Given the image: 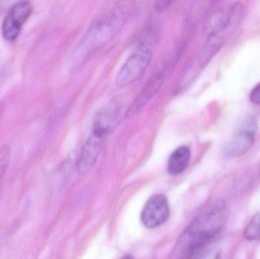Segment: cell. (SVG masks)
I'll return each instance as SVG.
<instances>
[{
  "mask_svg": "<svg viewBox=\"0 0 260 259\" xmlns=\"http://www.w3.org/2000/svg\"><path fill=\"white\" fill-rule=\"evenodd\" d=\"M170 216L169 204L163 195L151 196L144 206L141 220L144 226L149 229L163 225Z\"/></svg>",
  "mask_w": 260,
  "mask_h": 259,
  "instance_id": "7",
  "label": "cell"
},
{
  "mask_svg": "<svg viewBox=\"0 0 260 259\" xmlns=\"http://www.w3.org/2000/svg\"><path fill=\"white\" fill-rule=\"evenodd\" d=\"M151 56L152 47L150 43H142L117 72L116 78L117 86L126 87L140 79L146 71Z\"/></svg>",
  "mask_w": 260,
  "mask_h": 259,
  "instance_id": "3",
  "label": "cell"
},
{
  "mask_svg": "<svg viewBox=\"0 0 260 259\" xmlns=\"http://www.w3.org/2000/svg\"><path fill=\"white\" fill-rule=\"evenodd\" d=\"M191 152L186 146H180L173 152L168 162L169 174L177 176L183 173L189 164Z\"/></svg>",
  "mask_w": 260,
  "mask_h": 259,
  "instance_id": "9",
  "label": "cell"
},
{
  "mask_svg": "<svg viewBox=\"0 0 260 259\" xmlns=\"http://www.w3.org/2000/svg\"><path fill=\"white\" fill-rule=\"evenodd\" d=\"M123 18L117 12H110L94 23L76 48V63L85 62L88 56L111 41L121 28Z\"/></svg>",
  "mask_w": 260,
  "mask_h": 259,
  "instance_id": "2",
  "label": "cell"
},
{
  "mask_svg": "<svg viewBox=\"0 0 260 259\" xmlns=\"http://www.w3.org/2000/svg\"><path fill=\"white\" fill-rule=\"evenodd\" d=\"M244 237L250 241L260 240V213L251 219L244 233Z\"/></svg>",
  "mask_w": 260,
  "mask_h": 259,
  "instance_id": "10",
  "label": "cell"
},
{
  "mask_svg": "<svg viewBox=\"0 0 260 259\" xmlns=\"http://www.w3.org/2000/svg\"><path fill=\"white\" fill-rule=\"evenodd\" d=\"M257 123L253 117L246 118L228 143L225 154L229 158H238L247 153L254 142Z\"/></svg>",
  "mask_w": 260,
  "mask_h": 259,
  "instance_id": "4",
  "label": "cell"
},
{
  "mask_svg": "<svg viewBox=\"0 0 260 259\" xmlns=\"http://www.w3.org/2000/svg\"><path fill=\"white\" fill-rule=\"evenodd\" d=\"M121 259H133V257L129 256V255H126V256L123 257Z\"/></svg>",
  "mask_w": 260,
  "mask_h": 259,
  "instance_id": "14",
  "label": "cell"
},
{
  "mask_svg": "<svg viewBox=\"0 0 260 259\" xmlns=\"http://www.w3.org/2000/svg\"><path fill=\"white\" fill-rule=\"evenodd\" d=\"M108 133L104 129L94 127L92 134L84 144L78 159L77 168L80 174L88 173L95 165L102 150L104 138Z\"/></svg>",
  "mask_w": 260,
  "mask_h": 259,
  "instance_id": "6",
  "label": "cell"
},
{
  "mask_svg": "<svg viewBox=\"0 0 260 259\" xmlns=\"http://www.w3.org/2000/svg\"><path fill=\"white\" fill-rule=\"evenodd\" d=\"M225 205L218 203L197 216L180 242L182 259H201L205 250L221 232L227 220Z\"/></svg>",
  "mask_w": 260,
  "mask_h": 259,
  "instance_id": "1",
  "label": "cell"
},
{
  "mask_svg": "<svg viewBox=\"0 0 260 259\" xmlns=\"http://www.w3.org/2000/svg\"><path fill=\"white\" fill-rule=\"evenodd\" d=\"M171 68L172 65H168L166 68H164L161 71H159L151 78L149 82L145 85L141 91L140 94L138 96L137 98L128 109L126 114L127 118H132L137 115L143 109L144 106L156 95L165 83L167 76L171 72Z\"/></svg>",
  "mask_w": 260,
  "mask_h": 259,
  "instance_id": "8",
  "label": "cell"
},
{
  "mask_svg": "<svg viewBox=\"0 0 260 259\" xmlns=\"http://www.w3.org/2000/svg\"><path fill=\"white\" fill-rule=\"evenodd\" d=\"M11 152L8 145L0 147V180L3 181L10 162Z\"/></svg>",
  "mask_w": 260,
  "mask_h": 259,
  "instance_id": "11",
  "label": "cell"
},
{
  "mask_svg": "<svg viewBox=\"0 0 260 259\" xmlns=\"http://www.w3.org/2000/svg\"><path fill=\"white\" fill-rule=\"evenodd\" d=\"M171 3H172V2H157L156 3V8H157V10L161 11L168 7Z\"/></svg>",
  "mask_w": 260,
  "mask_h": 259,
  "instance_id": "13",
  "label": "cell"
},
{
  "mask_svg": "<svg viewBox=\"0 0 260 259\" xmlns=\"http://www.w3.org/2000/svg\"><path fill=\"white\" fill-rule=\"evenodd\" d=\"M250 99L255 104H260V83L258 84L250 93Z\"/></svg>",
  "mask_w": 260,
  "mask_h": 259,
  "instance_id": "12",
  "label": "cell"
},
{
  "mask_svg": "<svg viewBox=\"0 0 260 259\" xmlns=\"http://www.w3.org/2000/svg\"><path fill=\"white\" fill-rule=\"evenodd\" d=\"M215 259H219V258H218V257H217V258H215Z\"/></svg>",
  "mask_w": 260,
  "mask_h": 259,
  "instance_id": "16",
  "label": "cell"
},
{
  "mask_svg": "<svg viewBox=\"0 0 260 259\" xmlns=\"http://www.w3.org/2000/svg\"><path fill=\"white\" fill-rule=\"evenodd\" d=\"M31 12L32 6L29 2H18L12 6L2 24V33L6 41L9 42L16 41Z\"/></svg>",
  "mask_w": 260,
  "mask_h": 259,
  "instance_id": "5",
  "label": "cell"
},
{
  "mask_svg": "<svg viewBox=\"0 0 260 259\" xmlns=\"http://www.w3.org/2000/svg\"><path fill=\"white\" fill-rule=\"evenodd\" d=\"M2 182H3V181L0 180V186H1Z\"/></svg>",
  "mask_w": 260,
  "mask_h": 259,
  "instance_id": "15",
  "label": "cell"
}]
</instances>
